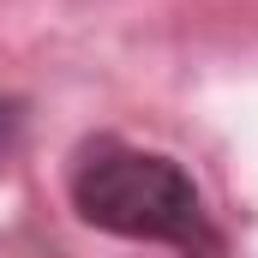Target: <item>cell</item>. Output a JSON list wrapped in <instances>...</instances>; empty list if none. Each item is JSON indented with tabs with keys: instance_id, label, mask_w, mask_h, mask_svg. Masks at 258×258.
I'll use <instances>...</instances> for the list:
<instances>
[{
	"instance_id": "obj_1",
	"label": "cell",
	"mask_w": 258,
	"mask_h": 258,
	"mask_svg": "<svg viewBox=\"0 0 258 258\" xmlns=\"http://www.w3.org/2000/svg\"><path fill=\"white\" fill-rule=\"evenodd\" d=\"M72 210L120 240H156L192 258H216L222 240L198 198L192 174L174 156L138 150L120 138H90L72 162Z\"/></svg>"
},
{
	"instance_id": "obj_2",
	"label": "cell",
	"mask_w": 258,
	"mask_h": 258,
	"mask_svg": "<svg viewBox=\"0 0 258 258\" xmlns=\"http://www.w3.org/2000/svg\"><path fill=\"white\" fill-rule=\"evenodd\" d=\"M18 120H24V108H18L12 96H0V144H6L12 132H18Z\"/></svg>"
}]
</instances>
